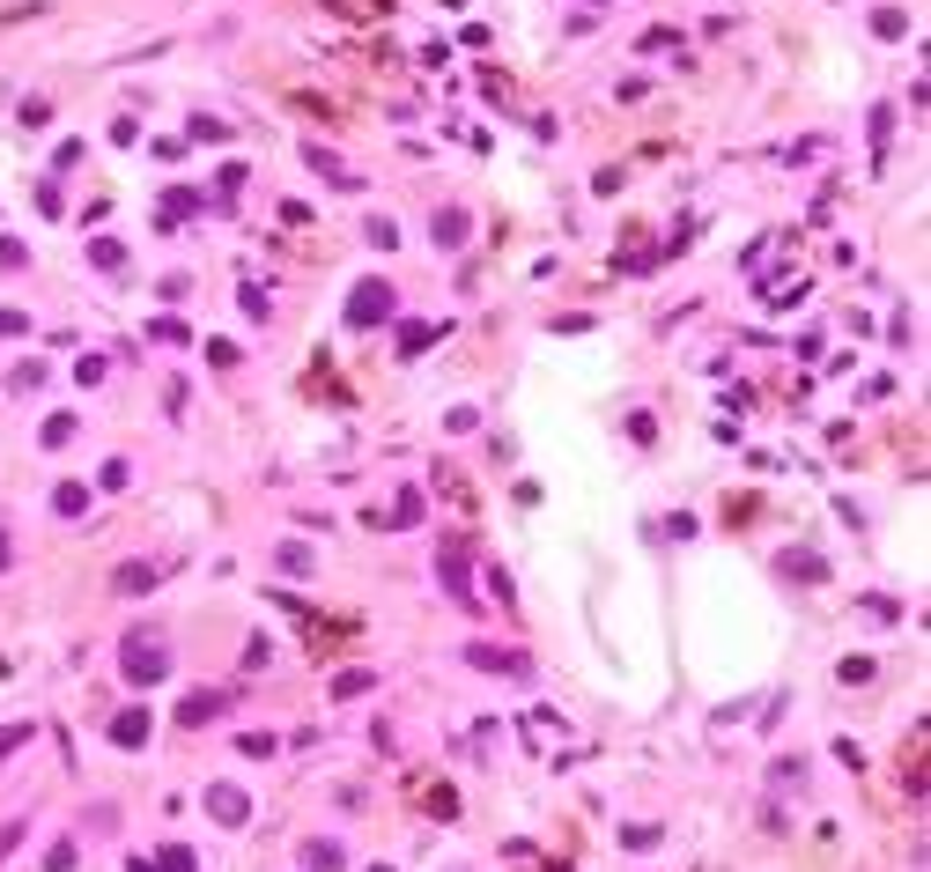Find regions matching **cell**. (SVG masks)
Instances as JSON below:
<instances>
[{"label": "cell", "mask_w": 931, "mask_h": 872, "mask_svg": "<svg viewBox=\"0 0 931 872\" xmlns=\"http://www.w3.org/2000/svg\"><path fill=\"white\" fill-rule=\"evenodd\" d=\"M348 318H355V326H377V318H392V281H363V289L348 296Z\"/></svg>", "instance_id": "6da1fadb"}, {"label": "cell", "mask_w": 931, "mask_h": 872, "mask_svg": "<svg viewBox=\"0 0 931 872\" xmlns=\"http://www.w3.org/2000/svg\"><path fill=\"white\" fill-rule=\"evenodd\" d=\"M126 673H133V680H163V651H156V643H141V636H133V651H126Z\"/></svg>", "instance_id": "7a4b0ae2"}, {"label": "cell", "mask_w": 931, "mask_h": 872, "mask_svg": "<svg viewBox=\"0 0 931 872\" xmlns=\"http://www.w3.org/2000/svg\"><path fill=\"white\" fill-rule=\"evenodd\" d=\"M207 813H222V821H244V813H252V806H244V791L215 784V791H207Z\"/></svg>", "instance_id": "3957f363"}, {"label": "cell", "mask_w": 931, "mask_h": 872, "mask_svg": "<svg viewBox=\"0 0 931 872\" xmlns=\"http://www.w3.org/2000/svg\"><path fill=\"white\" fill-rule=\"evenodd\" d=\"M111 739H119V747H141V739H148V717H141V710H126L119 725H111Z\"/></svg>", "instance_id": "277c9868"}, {"label": "cell", "mask_w": 931, "mask_h": 872, "mask_svg": "<svg viewBox=\"0 0 931 872\" xmlns=\"http://www.w3.org/2000/svg\"><path fill=\"white\" fill-rule=\"evenodd\" d=\"M178 717H185V725H207V717H222V695H193Z\"/></svg>", "instance_id": "5b68a950"}, {"label": "cell", "mask_w": 931, "mask_h": 872, "mask_svg": "<svg viewBox=\"0 0 931 872\" xmlns=\"http://www.w3.org/2000/svg\"><path fill=\"white\" fill-rule=\"evenodd\" d=\"M52 503H60V518H82V510H89V488H74V481H67Z\"/></svg>", "instance_id": "8992f818"}, {"label": "cell", "mask_w": 931, "mask_h": 872, "mask_svg": "<svg viewBox=\"0 0 931 872\" xmlns=\"http://www.w3.org/2000/svg\"><path fill=\"white\" fill-rule=\"evenodd\" d=\"M436 237H444V244L466 237V215H459V207H444V215H436Z\"/></svg>", "instance_id": "52a82bcc"}, {"label": "cell", "mask_w": 931, "mask_h": 872, "mask_svg": "<svg viewBox=\"0 0 931 872\" xmlns=\"http://www.w3.org/2000/svg\"><path fill=\"white\" fill-rule=\"evenodd\" d=\"M133 872H156V865H141V858H133Z\"/></svg>", "instance_id": "ba28073f"}]
</instances>
